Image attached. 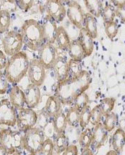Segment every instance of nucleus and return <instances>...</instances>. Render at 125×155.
Instances as JSON below:
<instances>
[{
  "label": "nucleus",
  "instance_id": "nucleus-1",
  "mask_svg": "<svg viewBox=\"0 0 125 155\" xmlns=\"http://www.w3.org/2000/svg\"><path fill=\"white\" fill-rule=\"evenodd\" d=\"M91 80L90 74L83 70L77 77H68L63 81H57L55 95L58 97L62 104L72 105L76 97L89 88Z\"/></svg>",
  "mask_w": 125,
  "mask_h": 155
},
{
  "label": "nucleus",
  "instance_id": "nucleus-2",
  "mask_svg": "<svg viewBox=\"0 0 125 155\" xmlns=\"http://www.w3.org/2000/svg\"><path fill=\"white\" fill-rule=\"evenodd\" d=\"M30 64L28 56L25 51H19L11 56L4 70L9 82L16 84L20 81L27 74Z\"/></svg>",
  "mask_w": 125,
  "mask_h": 155
},
{
  "label": "nucleus",
  "instance_id": "nucleus-3",
  "mask_svg": "<svg viewBox=\"0 0 125 155\" xmlns=\"http://www.w3.org/2000/svg\"><path fill=\"white\" fill-rule=\"evenodd\" d=\"M21 35L24 45L32 51H38L44 43L42 25L35 19H27L23 24Z\"/></svg>",
  "mask_w": 125,
  "mask_h": 155
},
{
  "label": "nucleus",
  "instance_id": "nucleus-4",
  "mask_svg": "<svg viewBox=\"0 0 125 155\" xmlns=\"http://www.w3.org/2000/svg\"><path fill=\"white\" fill-rule=\"evenodd\" d=\"M25 132L10 129H3L0 131V144L3 145L8 154H21L24 150Z\"/></svg>",
  "mask_w": 125,
  "mask_h": 155
},
{
  "label": "nucleus",
  "instance_id": "nucleus-5",
  "mask_svg": "<svg viewBox=\"0 0 125 155\" xmlns=\"http://www.w3.org/2000/svg\"><path fill=\"white\" fill-rule=\"evenodd\" d=\"M45 140L43 131L38 127H33L25 132L24 150L31 154H39Z\"/></svg>",
  "mask_w": 125,
  "mask_h": 155
},
{
  "label": "nucleus",
  "instance_id": "nucleus-6",
  "mask_svg": "<svg viewBox=\"0 0 125 155\" xmlns=\"http://www.w3.org/2000/svg\"><path fill=\"white\" fill-rule=\"evenodd\" d=\"M24 45L21 33L11 30L5 34L2 38L3 49L8 56H12L21 51Z\"/></svg>",
  "mask_w": 125,
  "mask_h": 155
},
{
  "label": "nucleus",
  "instance_id": "nucleus-7",
  "mask_svg": "<svg viewBox=\"0 0 125 155\" xmlns=\"http://www.w3.org/2000/svg\"><path fill=\"white\" fill-rule=\"evenodd\" d=\"M18 111L17 115V125L19 130L25 132L36 125L37 114L34 109L27 107Z\"/></svg>",
  "mask_w": 125,
  "mask_h": 155
},
{
  "label": "nucleus",
  "instance_id": "nucleus-8",
  "mask_svg": "<svg viewBox=\"0 0 125 155\" xmlns=\"http://www.w3.org/2000/svg\"><path fill=\"white\" fill-rule=\"evenodd\" d=\"M17 124L16 109L8 99L0 101V125L15 127Z\"/></svg>",
  "mask_w": 125,
  "mask_h": 155
},
{
  "label": "nucleus",
  "instance_id": "nucleus-9",
  "mask_svg": "<svg viewBox=\"0 0 125 155\" xmlns=\"http://www.w3.org/2000/svg\"><path fill=\"white\" fill-rule=\"evenodd\" d=\"M27 74L31 83L40 87L46 78V69L39 59H32L30 61Z\"/></svg>",
  "mask_w": 125,
  "mask_h": 155
},
{
  "label": "nucleus",
  "instance_id": "nucleus-10",
  "mask_svg": "<svg viewBox=\"0 0 125 155\" xmlns=\"http://www.w3.org/2000/svg\"><path fill=\"white\" fill-rule=\"evenodd\" d=\"M57 58V49L53 44L44 42L38 50V59L46 69L53 67Z\"/></svg>",
  "mask_w": 125,
  "mask_h": 155
},
{
  "label": "nucleus",
  "instance_id": "nucleus-11",
  "mask_svg": "<svg viewBox=\"0 0 125 155\" xmlns=\"http://www.w3.org/2000/svg\"><path fill=\"white\" fill-rule=\"evenodd\" d=\"M66 15L72 25L78 29L83 27L84 14L81 5L76 1L71 0L67 3Z\"/></svg>",
  "mask_w": 125,
  "mask_h": 155
},
{
  "label": "nucleus",
  "instance_id": "nucleus-12",
  "mask_svg": "<svg viewBox=\"0 0 125 155\" xmlns=\"http://www.w3.org/2000/svg\"><path fill=\"white\" fill-rule=\"evenodd\" d=\"M45 9L47 15L53 18L57 23L63 21L66 16V9L61 0H47Z\"/></svg>",
  "mask_w": 125,
  "mask_h": 155
},
{
  "label": "nucleus",
  "instance_id": "nucleus-13",
  "mask_svg": "<svg viewBox=\"0 0 125 155\" xmlns=\"http://www.w3.org/2000/svg\"><path fill=\"white\" fill-rule=\"evenodd\" d=\"M43 39L44 42L54 44L57 30V22L50 16L46 15L42 24Z\"/></svg>",
  "mask_w": 125,
  "mask_h": 155
},
{
  "label": "nucleus",
  "instance_id": "nucleus-14",
  "mask_svg": "<svg viewBox=\"0 0 125 155\" xmlns=\"http://www.w3.org/2000/svg\"><path fill=\"white\" fill-rule=\"evenodd\" d=\"M25 104L28 108L34 109L39 104L41 99V91L40 87L30 83L25 90Z\"/></svg>",
  "mask_w": 125,
  "mask_h": 155
},
{
  "label": "nucleus",
  "instance_id": "nucleus-15",
  "mask_svg": "<svg viewBox=\"0 0 125 155\" xmlns=\"http://www.w3.org/2000/svg\"><path fill=\"white\" fill-rule=\"evenodd\" d=\"M52 69L57 81H61L69 77L68 61L62 57H57Z\"/></svg>",
  "mask_w": 125,
  "mask_h": 155
},
{
  "label": "nucleus",
  "instance_id": "nucleus-16",
  "mask_svg": "<svg viewBox=\"0 0 125 155\" xmlns=\"http://www.w3.org/2000/svg\"><path fill=\"white\" fill-rule=\"evenodd\" d=\"M94 39L93 38L92 36L90 35V33L86 30L85 27H82V28L79 29L78 40L81 43V45H82L87 57L91 56V54L94 51Z\"/></svg>",
  "mask_w": 125,
  "mask_h": 155
},
{
  "label": "nucleus",
  "instance_id": "nucleus-17",
  "mask_svg": "<svg viewBox=\"0 0 125 155\" xmlns=\"http://www.w3.org/2000/svg\"><path fill=\"white\" fill-rule=\"evenodd\" d=\"M9 101L16 109L24 108L25 105V92L19 86H14L9 90Z\"/></svg>",
  "mask_w": 125,
  "mask_h": 155
},
{
  "label": "nucleus",
  "instance_id": "nucleus-18",
  "mask_svg": "<svg viewBox=\"0 0 125 155\" xmlns=\"http://www.w3.org/2000/svg\"><path fill=\"white\" fill-rule=\"evenodd\" d=\"M107 131L105 129L104 124L99 122L95 125V128L93 132V140L91 144L96 150L101 148L104 145L107 139Z\"/></svg>",
  "mask_w": 125,
  "mask_h": 155
},
{
  "label": "nucleus",
  "instance_id": "nucleus-19",
  "mask_svg": "<svg viewBox=\"0 0 125 155\" xmlns=\"http://www.w3.org/2000/svg\"><path fill=\"white\" fill-rule=\"evenodd\" d=\"M67 49H68V54L71 59L76 61H81L87 57L82 45H81L78 39L71 40Z\"/></svg>",
  "mask_w": 125,
  "mask_h": 155
},
{
  "label": "nucleus",
  "instance_id": "nucleus-20",
  "mask_svg": "<svg viewBox=\"0 0 125 155\" xmlns=\"http://www.w3.org/2000/svg\"><path fill=\"white\" fill-rule=\"evenodd\" d=\"M62 103L55 95L50 96L45 104V111L50 117L53 118L61 110Z\"/></svg>",
  "mask_w": 125,
  "mask_h": 155
},
{
  "label": "nucleus",
  "instance_id": "nucleus-21",
  "mask_svg": "<svg viewBox=\"0 0 125 155\" xmlns=\"http://www.w3.org/2000/svg\"><path fill=\"white\" fill-rule=\"evenodd\" d=\"M87 10L95 17H99L102 15L103 2L102 0H83Z\"/></svg>",
  "mask_w": 125,
  "mask_h": 155
},
{
  "label": "nucleus",
  "instance_id": "nucleus-22",
  "mask_svg": "<svg viewBox=\"0 0 125 155\" xmlns=\"http://www.w3.org/2000/svg\"><path fill=\"white\" fill-rule=\"evenodd\" d=\"M71 39L68 32L65 30L64 27H57L56 37H55V42L57 44V47L61 49H68L69 44L71 42Z\"/></svg>",
  "mask_w": 125,
  "mask_h": 155
},
{
  "label": "nucleus",
  "instance_id": "nucleus-23",
  "mask_svg": "<svg viewBox=\"0 0 125 155\" xmlns=\"http://www.w3.org/2000/svg\"><path fill=\"white\" fill-rule=\"evenodd\" d=\"M83 27H85L87 31L90 33L94 39H96L98 36L97 30V21L96 17L89 12L84 14V23Z\"/></svg>",
  "mask_w": 125,
  "mask_h": 155
},
{
  "label": "nucleus",
  "instance_id": "nucleus-24",
  "mask_svg": "<svg viewBox=\"0 0 125 155\" xmlns=\"http://www.w3.org/2000/svg\"><path fill=\"white\" fill-rule=\"evenodd\" d=\"M125 145V132L122 129H118L115 131L112 136L113 149L120 154Z\"/></svg>",
  "mask_w": 125,
  "mask_h": 155
},
{
  "label": "nucleus",
  "instance_id": "nucleus-25",
  "mask_svg": "<svg viewBox=\"0 0 125 155\" xmlns=\"http://www.w3.org/2000/svg\"><path fill=\"white\" fill-rule=\"evenodd\" d=\"M53 142H54V151L57 154H63V152L69 145V139L64 134V132L56 133Z\"/></svg>",
  "mask_w": 125,
  "mask_h": 155
},
{
  "label": "nucleus",
  "instance_id": "nucleus-26",
  "mask_svg": "<svg viewBox=\"0 0 125 155\" xmlns=\"http://www.w3.org/2000/svg\"><path fill=\"white\" fill-rule=\"evenodd\" d=\"M53 122L55 133H63L65 132L68 122H67L66 115L64 114L62 109L53 117Z\"/></svg>",
  "mask_w": 125,
  "mask_h": 155
},
{
  "label": "nucleus",
  "instance_id": "nucleus-27",
  "mask_svg": "<svg viewBox=\"0 0 125 155\" xmlns=\"http://www.w3.org/2000/svg\"><path fill=\"white\" fill-rule=\"evenodd\" d=\"M80 111L75 106H73L68 109L66 115L67 122L69 126L77 127L80 122Z\"/></svg>",
  "mask_w": 125,
  "mask_h": 155
},
{
  "label": "nucleus",
  "instance_id": "nucleus-28",
  "mask_svg": "<svg viewBox=\"0 0 125 155\" xmlns=\"http://www.w3.org/2000/svg\"><path fill=\"white\" fill-rule=\"evenodd\" d=\"M11 23V17L9 11L6 9L0 10V34L8 31Z\"/></svg>",
  "mask_w": 125,
  "mask_h": 155
},
{
  "label": "nucleus",
  "instance_id": "nucleus-29",
  "mask_svg": "<svg viewBox=\"0 0 125 155\" xmlns=\"http://www.w3.org/2000/svg\"><path fill=\"white\" fill-rule=\"evenodd\" d=\"M93 140V132L90 129H86L81 132L79 137L78 143L82 148L89 147L92 143Z\"/></svg>",
  "mask_w": 125,
  "mask_h": 155
},
{
  "label": "nucleus",
  "instance_id": "nucleus-30",
  "mask_svg": "<svg viewBox=\"0 0 125 155\" xmlns=\"http://www.w3.org/2000/svg\"><path fill=\"white\" fill-rule=\"evenodd\" d=\"M115 102H116V100L112 97H106V98L103 99L101 101L99 106L101 107L104 116H106L112 112V110L114 108Z\"/></svg>",
  "mask_w": 125,
  "mask_h": 155
},
{
  "label": "nucleus",
  "instance_id": "nucleus-31",
  "mask_svg": "<svg viewBox=\"0 0 125 155\" xmlns=\"http://www.w3.org/2000/svg\"><path fill=\"white\" fill-rule=\"evenodd\" d=\"M68 68L69 77H77L83 70L82 66H81V61H76L73 59H71L68 61Z\"/></svg>",
  "mask_w": 125,
  "mask_h": 155
},
{
  "label": "nucleus",
  "instance_id": "nucleus-32",
  "mask_svg": "<svg viewBox=\"0 0 125 155\" xmlns=\"http://www.w3.org/2000/svg\"><path fill=\"white\" fill-rule=\"evenodd\" d=\"M91 107L89 105L85 107L80 112V122L79 125L81 128H86L90 123L91 120Z\"/></svg>",
  "mask_w": 125,
  "mask_h": 155
},
{
  "label": "nucleus",
  "instance_id": "nucleus-33",
  "mask_svg": "<svg viewBox=\"0 0 125 155\" xmlns=\"http://www.w3.org/2000/svg\"><path fill=\"white\" fill-rule=\"evenodd\" d=\"M89 97L88 94H86V92L81 93L78 96L76 97L74 102H73V105L76 107L79 111L82 110L85 107H86L89 104Z\"/></svg>",
  "mask_w": 125,
  "mask_h": 155
},
{
  "label": "nucleus",
  "instance_id": "nucleus-34",
  "mask_svg": "<svg viewBox=\"0 0 125 155\" xmlns=\"http://www.w3.org/2000/svg\"><path fill=\"white\" fill-rule=\"evenodd\" d=\"M115 9L116 8H114V6L112 5H107L106 7H104L102 15L105 24L114 21V17L116 16Z\"/></svg>",
  "mask_w": 125,
  "mask_h": 155
},
{
  "label": "nucleus",
  "instance_id": "nucleus-35",
  "mask_svg": "<svg viewBox=\"0 0 125 155\" xmlns=\"http://www.w3.org/2000/svg\"><path fill=\"white\" fill-rule=\"evenodd\" d=\"M105 117H106V118H105V121L103 124H104L107 132H110L116 127V122H117V117H116L115 113L112 112L106 115Z\"/></svg>",
  "mask_w": 125,
  "mask_h": 155
},
{
  "label": "nucleus",
  "instance_id": "nucleus-36",
  "mask_svg": "<svg viewBox=\"0 0 125 155\" xmlns=\"http://www.w3.org/2000/svg\"><path fill=\"white\" fill-rule=\"evenodd\" d=\"M105 32L110 39H114L118 33L117 24L114 21L105 24Z\"/></svg>",
  "mask_w": 125,
  "mask_h": 155
},
{
  "label": "nucleus",
  "instance_id": "nucleus-37",
  "mask_svg": "<svg viewBox=\"0 0 125 155\" xmlns=\"http://www.w3.org/2000/svg\"><path fill=\"white\" fill-rule=\"evenodd\" d=\"M103 117V113L102 109H101L100 106L96 105V107H94L93 109H91V120L90 122L93 125H96L101 122Z\"/></svg>",
  "mask_w": 125,
  "mask_h": 155
},
{
  "label": "nucleus",
  "instance_id": "nucleus-38",
  "mask_svg": "<svg viewBox=\"0 0 125 155\" xmlns=\"http://www.w3.org/2000/svg\"><path fill=\"white\" fill-rule=\"evenodd\" d=\"M53 153H54V142L51 139H45L39 154L51 155Z\"/></svg>",
  "mask_w": 125,
  "mask_h": 155
},
{
  "label": "nucleus",
  "instance_id": "nucleus-39",
  "mask_svg": "<svg viewBox=\"0 0 125 155\" xmlns=\"http://www.w3.org/2000/svg\"><path fill=\"white\" fill-rule=\"evenodd\" d=\"M8 82L5 73L0 70V94H5L8 89Z\"/></svg>",
  "mask_w": 125,
  "mask_h": 155
},
{
  "label": "nucleus",
  "instance_id": "nucleus-40",
  "mask_svg": "<svg viewBox=\"0 0 125 155\" xmlns=\"http://www.w3.org/2000/svg\"><path fill=\"white\" fill-rule=\"evenodd\" d=\"M19 7L23 11H28L34 5L35 0H17Z\"/></svg>",
  "mask_w": 125,
  "mask_h": 155
},
{
  "label": "nucleus",
  "instance_id": "nucleus-41",
  "mask_svg": "<svg viewBox=\"0 0 125 155\" xmlns=\"http://www.w3.org/2000/svg\"><path fill=\"white\" fill-rule=\"evenodd\" d=\"M78 154V147L75 144H69L64 152H63V155H77Z\"/></svg>",
  "mask_w": 125,
  "mask_h": 155
},
{
  "label": "nucleus",
  "instance_id": "nucleus-42",
  "mask_svg": "<svg viewBox=\"0 0 125 155\" xmlns=\"http://www.w3.org/2000/svg\"><path fill=\"white\" fill-rule=\"evenodd\" d=\"M116 16L120 18L121 20L125 21V6L122 7H116L115 9Z\"/></svg>",
  "mask_w": 125,
  "mask_h": 155
},
{
  "label": "nucleus",
  "instance_id": "nucleus-43",
  "mask_svg": "<svg viewBox=\"0 0 125 155\" xmlns=\"http://www.w3.org/2000/svg\"><path fill=\"white\" fill-rule=\"evenodd\" d=\"M7 63V59L6 57V54L2 50H0V70L5 68Z\"/></svg>",
  "mask_w": 125,
  "mask_h": 155
},
{
  "label": "nucleus",
  "instance_id": "nucleus-44",
  "mask_svg": "<svg viewBox=\"0 0 125 155\" xmlns=\"http://www.w3.org/2000/svg\"><path fill=\"white\" fill-rule=\"evenodd\" d=\"M115 7H122L125 6V0H110Z\"/></svg>",
  "mask_w": 125,
  "mask_h": 155
},
{
  "label": "nucleus",
  "instance_id": "nucleus-45",
  "mask_svg": "<svg viewBox=\"0 0 125 155\" xmlns=\"http://www.w3.org/2000/svg\"><path fill=\"white\" fill-rule=\"evenodd\" d=\"M81 154H82L83 155H91L93 154V152H92V151H91L89 147H86V148H83V152Z\"/></svg>",
  "mask_w": 125,
  "mask_h": 155
},
{
  "label": "nucleus",
  "instance_id": "nucleus-46",
  "mask_svg": "<svg viewBox=\"0 0 125 155\" xmlns=\"http://www.w3.org/2000/svg\"><path fill=\"white\" fill-rule=\"evenodd\" d=\"M8 154L7 151L6 150L5 147L3 145L0 144V155H6Z\"/></svg>",
  "mask_w": 125,
  "mask_h": 155
},
{
  "label": "nucleus",
  "instance_id": "nucleus-47",
  "mask_svg": "<svg viewBox=\"0 0 125 155\" xmlns=\"http://www.w3.org/2000/svg\"><path fill=\"white\" fill-rule=\"evenodd\" d=\"M106 154H107V155H109V154H113V155H114V154H119L117 153V152H116V151H115L114 150H112L109 151V152H107V153H106Z\"/></svg>",
  "mask_w": 125,
  "mask_h": 155
},
{
  "label": "nucleus",
  "instance_id": "nucleus-48",
  "mask_svg": "<svg viewBox=\"0 0 125 155\" xmlns=\"http://www.w3.org/2000/svg\"><path fill=\"white\" fill-rule=\"evenodd\" d=\"M7 1L8 2H9V3H15L16 1H17V0H7Z\"/></svg>",
  "mask_w": 125,
  "mask_h": 155
},
{
  "label": "nucleus",
  "instance_id": "nucleus-49",
  "mask_svg": "<svg viewBox=\"0 0 125 155\" xmlns=\"http://www.w3.org/2000/svg\"><path fill=\"white\" fill-rule=\"evenodd\" d=\"M61 2H62L63 3H68L69 1H71V0H61Z\"/></svg>",
  "mask_w": 125,
  "mask_h": 155
}]
</instances>
